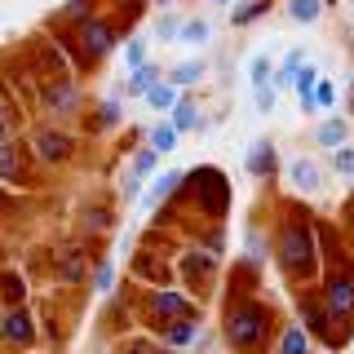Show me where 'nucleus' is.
Here are the masks:
<instances>
[{
  "mask_svg": "<svg viewBox=\"0 0 354 354\" xmlns=\"http://www.w3.org/2000/svg\"><path fill=\"white\" fill-rule=\"evenodd\" d=\"M274 261H279V270L292 274V279H306V274L315 270V235H310L306 217H288L283 226H279Z\"/></svg>",
  "mask_w": 354,
  "mask_h": 354,
  "instance_id": "1",
  "label": "nucleus"
},
{
  "mask_svg": "<svg viewBox=\"0 0 354 354\" xmlns=\"http://www.w3.org/2000/svg\"><path fill=\"white\" fill-rule=\"evenodd\" d=\"M266 332H270V315L257 306V301H243L230 310V319H226V337L235 341L239 350H257L261 341H266Z\"/></svg>",
  "mask_w": 354,
  "mask_h": 354,
  "instance_id": "2",
  "label": "nucleus"
},
{
  "mask_svg": "<svg viewBox=\"0 0 354 354\" xmlns=\"http://www.w3.org/2000/svg\"><path fill=\"white\" fill-rule=\"evenodd\" d=\"M182 191H191L195 199H199V208L204 213H226V204H230V191H226V173L221 169H195V173H186L182 177Z\"/></svg>",
  "mask_w": 354,
  "mask_h": 354,
  "instance_id": "3",
  "label": "nucleus"
},
{
  "mask_svg": "<svg viewBox=\"0 0 354 354\" xmlns=\"http://www.w3.org/2000/svg\"><path fill=\"white\" fill-rule=\"evenodd\" d=\"M115 40H120V31H115V22H106V18H84L80 31H75V49H80L84 62L111 58V53H115Z\"/></svg>",
  "mask_w": 354,
  "mask_h": 354,
  "instance_id": "4",
  "label": "nucleus"
},
{
  "mask_svg": "<svg viewBox=\"0 0 354 354\" xmlns=\"http://www.w3.org/2000/svg\"><path fill=\"white\" fill-rule=\"evenodd\" d=\"M324 310L332 324H350L354 319V270L350 266H341V270H332L324 279Z\"/></svg>",
  "mask_w": 354,
  "mask_h": 354,
  "instance_id": "5",
  "label": "nucleus"
},
{
  "mask_svg": "<svg viewBox=\"0 0 354 354\" xmlns=\"http://www.w3.org/2000/svg\"><path fill=\"white\" fill-rule=\"evenodd\" d=\"M31 151H36L40 164H49V169H58V164H66L75 155V138L66 129H53V124H40L36 133H31Z\"/></svg>",
  "mask_w": 354,
  "mask_h": 354,
  "instance_id": "6",
  "label": "nucleus"
},
{
  "mask_svg": "<svg viewBox=\"0 0 354 354\" xmlns=\"http://www.w3.org/2000/svg\"><path fill=\"white\" fill-rule=\"evenodd\" d=\"M40 102L53 111V115H71L75 106H80V84L71 80V75H53V80H44L40 88Z\"/></svg>",
  "mask_w": 354,
  "mask_h": 354,
  "instance_id": "7",
  "label": "nucleus"
},
{
  "mask_svg": "<svg viewBox=\"0 0 354 354\" xmlns=\"http://www.w3.org/2000/svg\"><path fill=\"white\" fill-rule=\"evenodd\" d=\"M288 182L297 186V195H319L324 191V169H319V160L301 155V160L288 164Z\"/></svg>",
  "mask_w": 354,
  "mask_h": 354,
  "instance_id": "8",
  "label": "nucleus"
},
{
  "mask_svg": "<svg viewBox=\"0 0 354 354\" xmlns=\"http://www.w3.org/2000/svg\"><path fill=\"white\" fill-rule=\"evenodd\" d=\"M151 315L155 319H195V310L177 288H155L151 292Z\"/></svg>",
  "mask_w": 354,
  "mask_h": 354,
  "instance_id": "9",
  "label": "nucleus"
},
{
  "mask_svg": "<svg viewBox=\"0 0 354 354\" xmlns=\"http://www.w3.org/2000/svg\"><path fill=\"white\" fill-rule=\"evenodd\" d=\"M182 169H164V173H155L151 177V191L142 195V208H147V213H155V208L164 204V199H173L177 191H182Z\"/></svg>",
  "mask_w": 354,
  "mask_h": 354,
  "instance_id": "10",
  "label": "nucleus"
},
{
  "mask_svg": "<svg viewBox=\"0 0 354 354\" xmlns=\"http://www.w3.org/2000/svg\"><path fill=\"white\" fill-rule=\"evenodd\" d=\"M27 177V164H22V147L14 138L0 142V186H18Z\"/></svg>",
  "mask_w": 354,
  "mask_h": 354,
  "instance_id": "11",
  "label": "nucleus"
},
{
  "mask_svg": "<svg viewBox=\"0 0 354 354\" xmlns=\"http://www.w3.org/2000/svg\"><path fill=\"white\" fill-rule=\"evenodd\" d=\"M243 169H248L252 177H270L274 169H279V151H274V142H270V138H261L257 147L243 155Z\"/></svg>",
  "mask_w": 354,
  "mask_h": 354,
  "instance_id": "12",
  "label": "nucleus"
},
{
  "mask_svg": "<svg viewBox=\"0 0 354 354\" xmlns=\"http://www.w3.org/2000/svg\"><path fill=\"white\" fill-rule=\"evenodd\" d=\"M328 0H283V14L288 22H297V27H315L319 18H324Z\"/></svg>",
  "mask_w": 354,
  "mask_h": 354,
  "instance_id": "13",
  "label": "nucleus"
},
{
  "mask_svg": "<svg viewBox=\"0 0 354 354\" xmlns=\"http://www.w3.org/2000/svg\"><path fill=\"white\" fill-rule=\"evenodd\" d=\"M301 315H306V324H301L306 332H315L319 341H328V346H337V341H332V332H328V328H332V319H328L324 301H315V297H310V301L301 306Z\"/></svg>",
  "mask_w": 354,
  "mask_h": 354,
  "instance_id": "14",
  "label": "nucleus"
},
{
  "mask_svg": "<svg viewBox=\"0 0 354 354\" xmlns=\"http://www.w3.org/2000/svg\"><path fill=\"white\" fill-rule=\"evenodd\" d=\"M315 142H319L324 151H337L341 142H350V120H346V115L324 120V124H319V133H315Z\"/></svg>",
  "mask_w": 354,
  "mask_h": 354,
  "instance_id": "15",
  "label": "nucleus"
},
{
  "mask_svg": "<svg viewBox=\"0 0 354 354\" xmlns=\"http://www.w3.org/2000/svg\"><path fill=\"white\" fill-rule=\"evenodd\" d=\"M199 106H195V97H177V102L169 106V124L177 129V133H191V129H199Z\"/></svg>",
  "mask_w": 354,
  "mask_h": 354,
  "instance_id": "16",
  "label": "nucleus"
},
{
  "mask_svg": "<svg viewBox=\"0 0 354 354\" xmlns=\"http://www.w3.org/2000/svg\"><path fill=\"white\" fill-rule=\"evenodd\" d=\"M0 337L18 341V346H22V341H31V315H27V310H9V315L0 319Z\"/></svg>",
  "mask_w": 354,
  "mask_h": 354,
  "instance_id": "17",
  "label": "nucleus"
},
{
  "mask_svg": "<svg viewBox=\"0 0 354 354\" xmlns=\"http://www.w3.org/2000/svg\"><path fill=\"white\" fill-rule=\"evenodd\" d=\"M195 319H169V324H164V346L169 350H182V346H191L195 341Z\"/></svg>",
  "mask_w": 354,
  "mask_h": 354,
  "instance_id": "18",
  "label": "nucleus"
},
{
  "mask_svg": "<svg viewBox=\"0 0 354 354\" xmlns=\"http://www.w3.org/2000/svg\"><path fill=\"white\" fill-rule=\"evenodd\" d=\"M213 40V27H208L204 18H191V22H182L177 27V44H191V49H199V44H208Z\"/></svg>",
  "mask_w": 354,
  "mask_h": 354,
  "instance_id": "19",
  "label": "nucleus"
},
{
  "mask_svg": "<svg viewBox=\"0 0 354 354\" xmlns=\"http://www.w3.org/2000/svg\"><path fill=\"white\" fill-rule=\"evenodd\" d=\"M199 75H204V58H186V62H177L173 71H169V84L173 88H191Z\"/></svg>",
  "mask_w": 354,
  "mask_h": 354,
  "instance_id": "20",
  "label": "nucleus"
},
{
  "mask_svg": "<svg viewBox=\"0 0 354 354\" xmlns=\"http://www.w3.org/2000/svg\"><path fill=\"white\" fill-rule=\"evenodd\" d=\"M155 169H160V155H155L151 147H138L129 160V173L138 177V182H147V177H155Z\"/></svg>",
  "mask_w": 354,
  "mask_h": 354,
  "instance_id": "21",
  "label": "nucleus"
},
{
  "mask_svg": "<svg viewBox=\"0 0 354 354\" xmlns=\"http://www.w3.org/2000/svg\"><path fill=\"white\" fill-rule=\"evenodd\" d=\"M142 97H147V106H151V111H164V115H169V106L177 102V88H173L169 80H155Z\"/></svg>",
  "mask_w": 354,
  "mask_h": 354,
  "instance_id": "22",
  "label": "nucleus"
},
{
  "mask_svg": "<svg viewBox=\"0 0 354 354\" xmlns=\"http://www.w3.org/2000/svg\"><path fill=\"white\" fill-rule=\"evenodd\" d=\"M279 354H310V332H306L301 324L283 328V337H279Z\"/></svg>",
  "mask_w": 354,
  "mask_h": 354,
  "instance_id": "23",
  "label": "nucleus"
},
{
  "mask_svg": "<svg viewBox=\"0 0 354 354\" xmlns=\"http://www.w3.org/2000/svg\"><path fill=\"white\" fill-rule=\"evenodd\" d=\"M177 138H182V133H177L173 124H155V129H151V142H147V147H151L155 155H173V151H177Z\"/></svg>",
  "mask_w": 354,
  "mask_h": 354,
  "instance_id": "24",
  "label": "nucleus"
},
{
  "mask_svg": "<svg viewBox=\"0 0 354 354\" xmlns=\"http://www.w3.org/2000/svg\"><path fill=\"white\" fill-rule=\"evenodd\" d=\"M266 9H270V0H239V9H230V22H235V27H248V22L266 18Z\"/></svg>",
  "mask_w": 354,
  "mask_h": 354,
  "instance_id": "25",
  "label": "nucleus"
},
{
  "mask_svg": "<svg viewBox=\"0 0 354 354\" xmlns=\"http://www.w3.org/2000/svg\"><path fill=\"white\" fill-rule=\"evenodd\" d=\"M155 80H160V66H155V62H142V66H133V75H129V93H147V88L155 84Z\"/></svg>",
  "mask_w": 354,
  "mask_h": 354,
  "instance_id": "26",
  "label": "nucleus"
},
{
  "mask_svg": "<svg viewBox=\"0 0 354 354\" xmlns=\"http://www.w3.org/2000/svg\"><path fill=\"white\" fill-rule=\"evenodd\" d=\"M213 261H217V257H208V252H186V257L177 261V266H182L186 279H204V274L213 270Z\"/></svg>",
  "mask_w": 354,
  "mask_h": 354,
  "instance_id": "27",
  "label": "nucleus"
},
{
  "mask_svg": "<svg viewBox=\"0 0 354 354\" xmlns=\"http://www.w3.org/2000/svg\"><path fill=\"white\" fill-rule=\"evenodd\" d=\"M270 71H274L270 53H257V58L248 62V84H270Z\"/></svg>",
  "mask_w": 354,
  "mask_h": 354,
  "instance_id": "28",
  "label": "nucleus"
},
{
  "mask_svg": "<svg viewBox=\"0 0 354 354\" xmlns=\"http://www.w3.org/2000/svg\"><path fill=\"white\" fill-rule=\"evenodd\" d=\"M332 169L341 177H354V142H341V147L332 151Z\"/></svg>",
  "mask_w": 354,
  "mask_h": 354,
  "instance_id": "29",
  "label": "nucleus"
},
{
  "mask_svg": "<svg viewBox=\"0 0 354 354\" xmlns=\"http://www.w3.org/2000/svg\"><path fill=\"white\" fill-rule=\"evenodd\" d=\"M124 62H129V71L133 66H142V62H151V49H147V36H133L124 44Z\"/></svg>",
  "mask_w": 354,
  "mask_h": 354,
  "instance_id": "30",
  "label": "nucleus"
},
{
  "mask_svg": "<svg viewBox=\"0 0 354 354\" xmlns=\"http://www.w3.org/2000/svg\"><path fill=\"white\" fill-rule=\"evenodd\" d=\"M111 288H115V266H111V261H97L93 266V292H111Z\"/></svg>",
  "mask_w": 354,
  "mask_h": 354,
  "instance_id": "31",
  "label": "nucleus"
},
{
  "mask_svg": "<svg viewBox=\"0 0 354 354\" xmlns=\"http://www.w3.org/2000/svg\"><path fill=\"white\" fill-rule=\"evenodd\" d=\"M62 279H84V252H80V248L66 252V261H62Z\"/></svg>",
  "mask_w": 354,
  "mask_h": 354,
  "instance_id": "32",
  "label": "nucleus"
},
{
  "mask_svg": "<svg viewBox=\"0 0 354 354\" xmlns=\"http://www.w3.org/2000/svg\"><path fill=\"white\" fill-rule=\"evenodd\" d=\"M252 106H257L261 115H270L274 111V88L270 84H252Z\"/></svg>",
  "mask_w": 354,
  "mask_h": 354,
  "instance_id": "33",
  "label": "nucleus"
},
{
  "mask_svg": "<svg viewBox=\"0 0 354 354\" xmlns=\"http://www.w3.org/2000/svg\"><path fill=\"white\" fill-rule=\"evenodd\" d=\"M310 102H315V111H319V106H324V111H328V106H337V88H332L328 80H319V84H315V93H310Z\"/></svg>",
  "mask_w": 354,
  "mask_h": 354,
  "instance_id": "34",
  "label": "nucleus"
},
{
  "mask_svg": "<svg viewBox=\"0 0 354 354\" xmlns=\"http://www.w3.org/2000/svg\"><path fill=\"white\" fill-rule=\"evenodd\" d=\"M88 5H93V0H66V5H62V18H66V22H84V18H93V14H88Z\"/></svg>",
  "mask_w": 354,
  "mask_h": 354,
  "instance_id": "35",
  "label": "nucleus"
},
{
  "mask_svg": "<svg viewBox=\"0 0 354 354\" xmlns=\"http://www.w3.org/2000/svg\"><path fill=\"white\" fill-rule=\"evenodd\" d=\"M97 115H102V120H97V124H106V129H115V124H120V115H124V111H120V102H115V97H106V102H102V106H97Z\"/></svg>",
  "mask_w": 354,
  "mask_h": 354,
  "instance_id": "36",
  "label": "nucleus"
},
{
  "mask_svg": "<svg viewBox=\"0 0 354 354\" xmlns=\"http://www.w3.org/2000/svg\"><path fill=\"white\" fill-rule=\"evenodd\" d=\"M177 27H182V22H177L173 14H164L160 22H155V40H177Z\"/></svg>",
  "mask_w": 354,
  "mask_h": 354,
  "instance_id": "37",
  "label": "nucleus"
},
{
  "mask_svg": "<svg viewBox=\"0 0 354 354\" xmlns=\"http://www.w3.org/2000/svg\"><path fill=\"white\" fill-rule=\"evenodd\" d=\"M301 62H306V53H301V49H292V53L283 58V66H279V71H283V75H292V71H297Z\"/></svg>",
  "mask_w": 354,
  "mask_h": 354,
  "instance_id": "38",
  "label": "nucleus"
},
{
  "mask_svg": "<svg viewBox=\"0 0 354 354\" xmlns=\"http://www.w3.org/2000/svg\"><path fill=\"white\" fill-rule=\"evenodd\" d=\"M5 301H14V306L22 301V283L14 279V274H9V279H5Z\"/></svg>",
  "mask_w": 354,
  "mask_h": 354,
  "instance_id": "39",
  "label": "nucleus"
},
{
  "mask_svg": "<svg viewBox=\"0 0 354 354\" xmlns=\"http://www.w3.org/2000/svg\"><path fill=\"white\" fill-rule=\"evenodd\" d=\"M9 133H14V120H9V111L0 106V142H9Z\"/></svg>",
  "mask_w": 354,
  "mask_h": 354,
  "instance_id": "40",
  "label": "nucleus"
},
{
  "mask_svg": "<svg viewBox=\"0 0 354 354\" xmlns=\"http://www.w3.org/2000/svg\"><path fill=\"white\" fill-rule=\"evenodd\" d=\"M346 97H350V111H354V71H350V84H346Z\"/></svg>",
  "mask_w": 354,
  "mask_h": 354,
  "instance_id": "41",
  "label": "nucleus"
},
{
  "mask_svg": "<svg viewBox=\"0 0 354 354\" xmlns=\"http://www.w3.org/2000/svg\"><path fill=\"white\" fill-rule=\"evenodd\" d=\"M155 5H173V0H155Z\"/></svg>",
  "mask_w": 354,
  "mask_h": 354,
  "instance_id": "42",
  "label": "nucleus"
},
{
  "mask_svg": "<svg viewBox=\"0 0 354 354\" xmlns=\"http://www.w3.org/2000/svg\"><path fill=\"white\" fill-rule=\"evenodd\" d=\"M213 5H230V0H213Z\"/></svg>",
  "mask_w": 354,
  "mask_h": 354,
  "instance_id": "43",
  "label": "nucleus"
},
{
  "mask_svg": "<svg viewBox=\"0 0 354 354\" xmlns=\"http://www.w3.org/2000/svg\"><path fill=\"white\" fill-rule=\"evenodd\" d=\"M0 208H5V195H0Z\"/></svg>",
  "mask_w": 354,
  "mask_h": 354,
  "instance_id": "44",
  "label": "nucleus"
}]
</instances>
